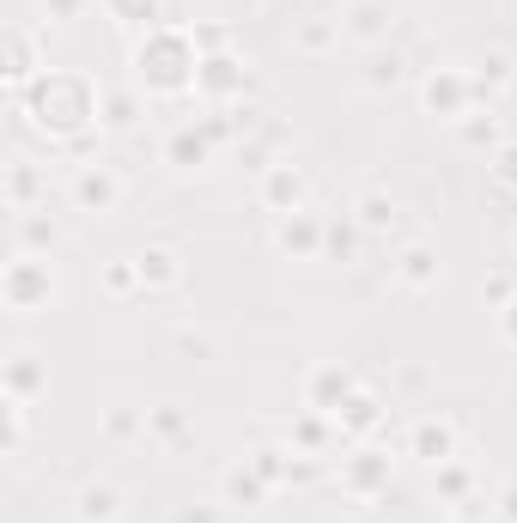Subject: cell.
Instances as JSON below:
<instances>
[{
  "instance_id": "cell-1",
  "label": "cell",
  "mask_w": 517,
  "mask_h": 523,
  "mask_svg": "<svg viewBox=\"0 0 517 523\" xmlns=\"http://www.w3.org/2000/svg\"><path fill=\"white\" fill-rule=\"evenodd\" d=\"M19 98L31 104L37 128H49V134H73V128L98 122V104H104L80 73H43V80H31Z\"/></svg>"
},
{
  "instance_id": "cell-2",
  "label": "cell",
  "mask_w": 517,
  "mask_h": 523,
  "mask_svg": "<svg viewBox=\"0 0 517 523\" xmlns=\"http://www.w3.org/2000/svg\"><path fill=\"white\" fill-rule=\"evenodd\" d=\"M134 61H140V73H146V86H153V92H177V86H189V80H195L189 67H201V61L189 55L183 31H165V25H153V31L140 37Z\"/></svg>"
},
{
  "instance_id": "cell-3",
  "label": "cell",
  "mask_w": 517,
  "mask_h": 523,
  "mask_svg": "<svg viewBox=\"0 0 517 523\" xmlns=\"http://www.w3.org/2000/svg\"><path fill=\"white\" fill-rule=\"evenodd\" d=\"M49 262H37V256H13L7 262V311H43L49 305Z\"/></svg>"
},
{
  "instance_id": "cell-4",
  "label": "cell",
  "mask_w": 517,
  "mask_h": 523,
  "mask_svg": "<svg viewBox=\"0 0 517 523\" xmlns=\"http://www.w3.org/2000/svg\"><path fill=\"white\" fill-rule=\"evenodd\" d=\"M116 195H122V183H116L110 165H80V177H73V201H80L86 213H110Z\"/></svg>"
},
{
  "instance_id": "cell-5",
  "label": "cell",
  "mask_w": 517,
  "mask_h": 523,
  "mask_svg": "<svg viewBox=\"0 0 517 523\" xmlns=\"http://www.w3.org/2000/svg\"><path fill=\"white\" fill-rule=\"evenodd\" d=\"M43 73H49V67L37 61L31 31H19V25H13V31H7V80H13V92H25L31 80H43Z\"/></svg>"
},
{
  "instance_id": "cell-6",
  "label": "cell",
  "mask_w": 517,
  "mask_h": 523,
  "mask_svg": "<svg viewBox=\"0 0 517 523\" xmlns=\"http://www.w3.org/2000/svg\"><path fill=\"white\" fill-rule=\"evenodd\" d=\"M73 511H80V523H116V517H122V493H116L110 481H86Z\"/></svg>"
},
{
  "instance_id": "cell-7",
  "label": "cell",
  "mask_w": 517,
  "mask_h": 523,
  "mask_svg": "<svg viewBox=\"0 0 517 523\" xmlns=\"http://www.w3.org/2000/svg\"><path fill=\"white\" fill-rule=\"evenodd\" d=\"M134 268H140V286H171V280H177V256H171L165 244L140 250V256H134Z\"/></svg>"
},
{
  "instance_id": "cell-8",
  "label": "cell",
  "mask_w": 517,
  "mask_h": 523,
  "mask_svg": "<svg viewBox=\"0 0 517 523\" xmlns=\"http://www.w3.org/2000/svg\"><path fill=\"white\" fill-rule=\"evenodd\" d=\"M31 195H37V171H31L25 159H13V171H7V201H13V213H25Z\"/></svg>"
},
{
  "instance_id": "cell-9",
  "label": "cell",
  "mask_w": 517,
  "mask_h": 523,
  "mask_svg": "<svg viewBox=\"0 0 517 523\" xmlns=\"http://www.w3.org/2000/svg\"><path fill=\"white\" fill-rule=\"evenodd\" d=\"M426 104H432V110L445 104V110L457 116V110H463V80H457V73H445V80L432 73V80H426Z\"/></svg>"
},
{
  "instance_id": "cell-10",
  "label": "cell",
  "mask_w": 517,
  "mask_h": 523,
  "mask_svg": "<svg viewBox=\"0 0 517 523\" xmlns=\"http://www.w3.org/2000/svg\"><path fill=\"white\" fill-rule=\"evenodd\" d=\"M396 274H402L408 286H432V274H438V262H432V250H426V244H414V250L402 256V268H396Z\"/></svg>"
},
{
  "instance_id": "cell-11",
  "label": "cell",
  "mask_w": 517,
  "mask_h": 523,
  "mask_svg": "<svg viewBox=\"0 0 517 523\" xmlns=\"http://www.w3.org/2000/svg\"><path fill=\"white\" fill-rule=\"evenodd\" d=\"M37 384H43V378H37L31 353H13V365H7V396H19V402H25V396H31Z\"/></svg>"
},
{
  "instance_id": "cell-12",
  "label": "cell",
  "mask_w": 517,
  "mask_h": 523,
  "mask_svg": "<svg viewBox=\"0 0 517 523\" xmlns=\"http://www.w3.org/2000/svg\"><path fill=\"white\" fill-rule=\"evenodd\" d=\"M274 238H280V250H311V244H317V226H311L305 213H292V219H286V226H280Z\"/></svg>"
},
{
  "instance_id": "cell-13",
  "label": "cell",
  "mask_w": 517,
  "mask_h": 523,
  "mask_svg": "<svg viewBox=\"0 0 517 523\" xmlns=\"http://www.w3.org/2000/svg\"><path fill=\"white\" fill-rule=\"evenodd\" d=\"M104 7H110L122 25H153V19H159V0H104Z\"/></svg>"
},
{
  "instance_id": "cell-14",
  "label": "cell",
  "mask_w": 517,
  "mask_h": 523,
  "mask_svg": "<svg viewBox=\"0 0 517 523\" xmlns=\"http://www.w3.org/2000/svg\"><path fill=\"white\" fill-rule=\"evenodd\" d=\"M420 451L445 463V457H451V426H445V420H438V426H432V420H420Z\"/></svg>"
},
{
  "instance_id": "cell-15",
  "label": "cell",
  "mask_w": 517,
  "mask_h": 523,
  "mask_svg": "<svg viewBox=\"0 0 517 523\" xmlns=\"http://www.w3.org/2000/svg\"><path fill=\"white\" fill-rule=\"evenodd\" d=\"M347 37H378V0H359L347 13Z\"/></svg>"
},
{
  "instance_id": "cell-16",
  "label": "cell",
  "mask_w": 517,
  "mask_h": 523,
  "mask_svg": "<svg viewBox=\"0 0 517 523\" xmlns=\"http://www.w3.org/2000/svg\"><path fill=\"white\" fill-rule=\"evenodd\" d=\"M201 153H207V146H201V140H195V134H189V128H183V134H177V140H171V165H177V171H189V159H195V165H201Z\"/></svg>"
},
{
  "instance_id": "cell-17",
  "label": "cell",
  "mask_w": 517,
  "mask_h": 523,
  "mask_svg": "<svg viewBox=\"0 0 517 523\" xmlns=\"http://www.w3.org/2000/svg\"><path fill=\"white\" fill-rule=\"evenodd\" d=\"M359 219H365V226H372V232H384V226H390V219H396V207H390L384 195H365V207H359Z\"/></svg>"
},
{
  "instance_id": "cell-18",
  "label": "cell",
  "mask_w": 517,
  "mask_h": 523,
  "mask_svg": "<svg viewBox=\"0 0 517 523\" xmlns=\"http://www.w3.org/2000/svg\"><path fill=\"white\" fill-rule=\"evenodd\" d=\"M80 7H86V0H43V19H80Z\"/></svg>"
},
{
  "instance_id": "cell-19",
  "label": "cell",
  "mask_w": 517,
  "mask_h": 523,
  "mask_svg": "<svg viewBox=\"0 0 517 523\" xmlns=\"http://www.w3.org/2000/svg\"><path fill=\"white\" fill-rule=\"evenodd\" d=\"M104 432H110V438H128V432H134V414H128V408L116 402V414L104 420Z\"/></svg>"
},
{
  "instance_id": "cell-20",
  "label": "cell",
  "mask_w": 517,
  "mask_h": 523,
  "mask_svg": "<svg viewBox=\"0 0 517 523\" xmlns=\"http://www.w3.org/2000/svg\"><path fill=\"white\" fill-rule=\"evenodd\" d=\"M499 171H505V177L517 183V153H505V159H499Z\"/></svg>"
}]
</instances>
